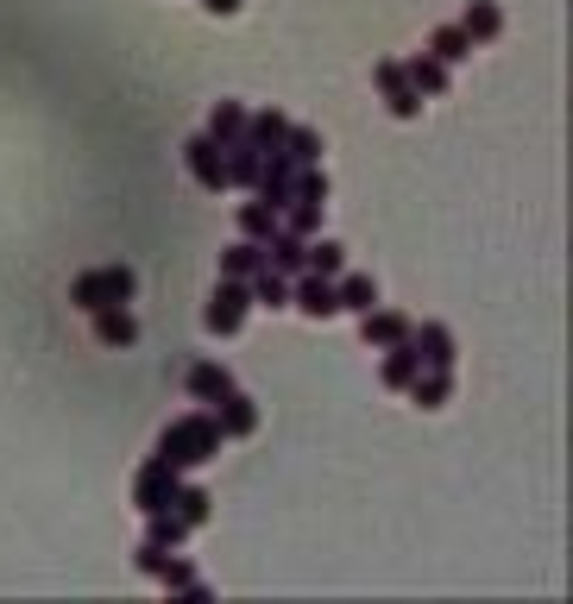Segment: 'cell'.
<instances>
[{"label": "cell", "instance_id": "31", "mask_svg": "<svg viewBox=\"0 0 573 604\" xmlns=\"http://www.w3.org/2000/svg\"><path fill=\"white\" fill-rule=\"evenodd\" d=\"M164 560H171V548H158V542H139V573H146V579L164 573Z\"/></svg>", "mask_w": 573, "mask_h": 604}, {"label": "cell", "instance_id": "15", "mask_svg": "<svg viewBox=\"0 0 573 604\" xmlns=\"http://www.w3.org/2000/svg\"><path fill=\"white\" fill-rule=\"evenodd\" d=\"M334 297H341V309H347V315H366V309H378V277L341 271V277H334Z\"/></svg>", "mask_w": 573, "mask_h": 604}, {"label": "cell", "instance_id": "8", "mask_svg": "<svg viewBox=\"0 0 573 604\" xmlns=\"http://www.w3.org/2000/svg\"><path fill=\"white\" fill-rule=\"evenodd\" d=\"M410 347H416V359H423V365H435V372H454V327H448V322L410 327Z\"/></svg>", "mask_w": 573, "mask_h": 604}, {"label": "cell", "instance_id": "20", "mask_svg": "<svg viewBox=\"0 0 573 604\" xmlns=\"http://www.w3.org/2000/svg\"><path fill=\"white\" fill-rule=\"evenodd\" d=\"M302 271L341 277V271H347V246H341V240H316V233H309V246H302Z\"/></svg>", "mask_w": 573, "mask_h": 604}, {"label": "cell", "instance_id": "23", "mask_svg": "<svg viewBox=\"0 0 573 604\" xmlns=\"http://www.w3.org/2000/svg\"><path fill=\"white\" fill-rule=\"evenodd\" d=\"M247 283H252V302H265V309H290V277H284V271L259 265V271H252Z\"/></svg>", "mask_w": 573, "mask_h": 604}, {"label": "cell", "instance_id": "17", "mask_svg": "<svg viewBox=\"0 0 573 604\" xmlns=\"http://www.w3.org/2000/svg\"><path fill=\"white\" fill-rule=\"evenodd\" d=\"M227 151V189H252L259 183V158L265 151L252 146V139H233V146H221Z\"/></svg>", "mask_w": 573, "mask_h": 604}, {"label": "cell", "instance_id": "1", "mask_svg": "<svg viewBox=\"0 0 573 604\" xmlns=\"http://www.w3.org/2000/svg\"><path fill=\"white\" fill-rule=\"evenodd\" d=\"M221 422H215V409H196V416H176L164 434H158V460L164 466H176V473H196V466H208L215 453H221Z\"/></svg>", "mask_w": 573, "mask_h": 604}, {"label": "cell", "instance_id": "26", "mask_svg": "<svg viewBox=\"0 0 573 604\" xmlns=\"http://www.w3.org/2000/svg\"><path fill=\"white\" fill-rule=\"evenodd\" d=\"M259 265H265V240H233L221 252V277H252Z\"/></svg>", "mask_w": 573, "mask_h": 604}, {"label": "cell", "instance_id": "10", "mask_svg": "<svg viewBox=\"0 0 573 604\" xmlns=\"http://www.w3.org/2000/svg\"><path fill=\"white\" fill-rule=\"evenodd\" d=\"M215 422H221L227 441H247L252 428H259V403H252L247 391H240V384H233V391H227V397L215 403Z\"/></svg>", "mask_w": 573, "mask_h": 604}, {"label": "cell", "instance_id": "5", "mask_svg": "<svg viewBox=\"0 0 573 604\" xmlns=\"http://www.w3.org/2000/svg\"><path fill=\"white\" fill-rule=\"evenodd\" d=\"M176 466H164L158 453H151L146 466L133 473V503H139V516H151V510H171V491H176Z\"/></svg>", "mask_w": 573, "mask_h": 604}, {"label": "cell", "instance_id": "28", "mask_svg": "<svg viewBox=\"0 0 573 604\" xmlns=\"http://www.w3.org/2000/svg\"><path fill=\"white\" fill-rule=\"evenodd\" d=\"M233 221H240V240H265V233L277 226V208L252 196V201H240V214H233Z\"/></svg>", "mask_w": 573, "mask_h": 604}, {"label": "cell", "instance_id": "16", "mask_svg": "<svg viewBox=\"0 0 573 604\" xmlns=\"http://www.w3.org/2000/svg\"><path fill=\"white\" fill-rule=\"evenodd\" d=\"M460 32H467L473 45H492V38H504V13H498V0H467V20H460Z\"/></svg>", "mask_w": 573, "mask_h": 604}, {"label": "cell", "instance_id": "7", "mask_svg": "<svg viewBox=\"0 0 573 604\" xmlns=\"http://www.w3.org/2000/svg\"><path fill=\"white\" fill-rule=\"evenodd\" d=\"M373 76H378V95H385V107H391L398 120H416V114H423V95H416V82L403 76V63H391V57H385Z\"/></svg>", "mask_w": 573, "mask_h": 604}, {"label": "cell", "instance_id": "30", "mask_svg": "<svg viewBox=\"0 0 573 604\" xmlns=\"http://www.w3.org/2000/svg\"><path fill=\"white\" fill-rule=\"evenodd\" d=\"M164 585H171V592H190V599H208V585H202L196 579V567H183V560H164Z\"/></svg>", "mask_w": 573, "mask_h": 604}, {"label": "cell", "instance_id": "6", "mask_svg": "<svg viewBox=\"0 0 573 604\" xmlns=\"http://www.w3.org/2000/svg\"><path fill=\"white\" fill-rule=\"evenodd\" d=\"M290 309H302L309 322H328V315H341L334 277H322V271H297V277H290Z\"/></svg>", "mask_w": 573, "mask_h": 604}, {"label": "cell", "instance_id": "12", "mask_svg": "<svg viewBox=\"0 0 573 604\" xmlns=\"http://www.w3.org/2000/svg\"><path fill=\"white\" fill-rule=\"evenodd\" d=\"M95 340L101 347H133V340H139V322H133L126 302H101L95 309Z\"/></svg>", "mask_w": 573, "mask_h": 604}, {"label": "cell", "instance_id": "24", "mask_svg": "<svg viewBox=\"0 0 573 604\" xmlns=\"http://www.w3.org/2000/svg\"><path fill=\"white\" fill-rule=\"evenodd\" d=\"M208 139H221V146L247 139V107H240V101H215V114H208Z\"/></svg>", "mask_w": 573, "mask_h": 604}, {"label": "cell", "instance_id": "32", "mask_svg": "<svg viewBox=\"0 0 573 604\" xmlns=\"http://www.w3.org/2000/svg\"><path fill=\"white\" fill-rule=\"evenodd\" d=\"M202 7H208V13H215V20H227V13H240V7H247V0H202Z\"/></svg>", "mask_w": 573, "mask_h": 604}, {"label": "cell", "instance_id": "4", "mask_svg": "<svg viewBox=\"0 0 573 604\" xmlns=\"http://www.w3.org/2000/svg\"><path fill=\"white\" fill-rule=\"evenodd\" d=\"M183 171L196 176L208 196H221V189H227V151H221V139H208V132L183 139Z\"/></svg>", "mask_w": 573, "mask_h": 604}, {"label": "cell", "instance_id": "13", "mask_svg": "<svg viewBox=\"0 0 573 604\" xmlns=\"http://www.w3.org/2000/svg\"><path fill=\"white\" fill-rule=\"evenodd\" d=\"M302 246H309V240L277 221L272 233H265V265H272V271H284V277H297L302 271Z\"/></svg>", "mask_w": 573, "mask_h": 604}, {"label": "cell", "instance_id": "18", "mask_svg": "<svg viewBox=\"0 0 573 604\" xmlns=\"http://www.w3.org/2000/svg\"><path fill=\"white\" fill-rule=\"evenodd\" d=\"M423 372V359H416V347L410 340H398V347H385V391H410V378Z\"/></svg>", "mask_w": 573, "mask_h": 604}, {"label": "cell", "instance_id": "27", "mask_svg": "<svg viewBox=\"0 0 573 604\" xmlns=\"http://www.w3.org/2000/svg\"><path fill=\"white\" fill-rule=\"evenodd\" d=\"M146 542H158V548H183V542H190V523H183L176 510H151V516H146Z\"/></svg>", "mask_w": 573, "mask_h": 604}, {"label": "cell", "instance_id": "25", "mask_svg": "<svg viewBox=\"0 0 573 604\" xmlns=\"http://www.w3.org/2000/svg\"><path fill=\"white\" fill-rule=\"evenodd\" d=\"M284 132H290V120H284L277 107H265V114H247V139H252L259 151H277V146H284Z\"/></svg>", "mask_w": 573, "mask_h": 604}, {"label": "cell", "instance_id": "3", "mask_svg": "<svg viewBox=\"0 0 573 604\" xmlns=\"http://www.w3.org/2000/svg\"><path fill=\"white\" fill-rule=\"evenodd\" d=\"M247 315H252V283H247V277H221V283H215V297H208V309H202L208 334H240Z\"/></svg>", "mask_w": 573, "mask_h": 604}, {"label": "cell", "instance_id": "14", "mask_svg": "<svg viewBox=\"0 0 573 604\" xmlns=\"http://www.w3.org/2000/svg\"><path fill=\"white\" fill-rule=\"evenodd\" d=\"M403 76L416 82V95H448V89H454V70L435 57V50H416V57L403 63Z\"/></svg>", "mask_w": 573, "mask_h": 604}, {"label": "cell", "instance_id": "9", "mask_svg": "<svg viewBox=\"0 0 573 604\" xmlns=\"http://www.w3.org/2000/svg\"><path fill=\"white\" fill-rule=\"evenodd\" d=\"M410 315H403V309H366V315H359V334H366V347H398V340H410Z\"/></svg>", "mask_w": 573, "mask_h": 604}, {"label": "cell", "instance_id": "2", "mask_svg": "<svg viewBox=\"0 0 573 604\" xmlns=\"http://www.w3.org/2000/svg\"><path fill=\"white\" fill-rule=\"evenodd\" d=\"M139 297V271L133 265H95V271L70 277V309L95 315L101 302H133Z\"/></svg>", "mask_w": 573, "mask_h": 604}, {"label": "cell", "instance_id": "21", "mask_svg": "<svg viewBox=\"0 0 573 604\" xmlns=\"http://www.w3.org/2000/svg\"><path fill=\"white\" fill-rule=\"evenodd\" d=\"M171 510H176V516H183V523H190V528H202V523H208V516H215V498H208L202 485H183V478H176V491H171Z\"/></svg>", "mask_w": 573, "mask_h": 604}, {"label": "cell", "instance_id": "19", "mask_svg": "<svg viewBox=\"0 0 573 604\" xmlns=\"http://www.w3.org/2000/svg\"><path fill=\"white\" fill-rule=\"evenodd\" d=\"M410 397H416V409H442V403L454 397V372H435V365H423V372L410 378Z\"/></svg>", "mask_w": 573, "mask_h": 604}, {"label": "cell", "instance_id": "11", "mask_svg": "<svg viewBox=\"0 0 573 604\" xmlns=\"http://www.w3.org/2000/svg\"><path fill=\"white\" fill-rule=\"evenodd\" d=\"M183 391H190L196 403H221L227 391H233V372H227L221 359H196V365L183 372Z\"/></svg>", "mask_w": 573, "mask_h": 604}, {"label": "cell", "instance_id": "22", "mask_svg": "<svg viewBox=\"0 0 573 604\" xmlns=\"http://www.w3.org/2000/svg\"><path fill=\"white\" fill-rule=\"evenodd\" d=\"M428 50H435V57H442V63H467V57H473V38H467V32H460V25H435V32H428Z\"/></svg>", "mask_w": 573, "mask_h": 604}, {"label": "cell", "instance_id": "29", "mask_svg": "<svg viewBox=\"0 0 573 604\" xmlns=\"http://www.w3.org/2000/svg\"><path fill=\"white\" fill-rule=\"evenodd\" d=\"M284 151H290L297 164H322V132H316V126H290V132H284Z\"/></svg>", "mask_w": 573, "mask_h": 604}]
</instances>
